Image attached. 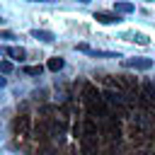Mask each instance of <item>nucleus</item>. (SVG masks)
<instances>
[{
	"label": "nucleus",
	"instance_id": "423d86ee",
	"mask_svg": "<svg viewBox=\"0 0 155 155\" xmlns=\"http://www.w3.org/2000/svg\"><path fill=\"white\" fill-rule=\"evenodd\" d=\"M31 36L34 39H39V41H46V44H51L56 36L51 34V31H46V29H31Z\"/></svg>",
	"mask_w": 155,
	"mask_h": 155
},
{
	"label": "nucleus",
	"instance_id": "39448f33",
	"mask_svg": "<svg viewBox=\"0 0 155 155\" xmlns=\"http://www.w3.org/2000/svg\"><path fill=\"white\" fill-rule=\"evenodd\" d=\"M94 19L99 24H119L121 22V17L119 15H111V12H94Z\"/></svg>",
	"mask_w": 155,
	"mask_h": 155
},
{
	"label": "nucleus",
	"instance_id": "dca6fc26",
	"mask_svg": "<svg viewBox=\"0 0 155 155\" xmlns=\"http://www.w3.org/2000/svg\"><path fill=\"white\" fill-rule=\"evenodd\" d=\"M78 2H82V5H85V2H90V0H78Z\"/></svg>",
	"mask_w": 155,
	"mask_h": 155
},
{
	"label": "nucleus",
	"instance_id": "f8f14e48",
	"mask_svg": "<svg viewBox=\"0 0 155 155\" xmlns=\"http://www.w3.org/2000/svg\"><path fill=\"white\" fill-rule=\"evenodd\" d=\"M0 73H2V75L12 73V63H10V61H0Z\"/></svg>",
	"mask_w": 155,
	"mask_h": 155
},
{
	"label": "nucleus",
	"instance_id": "7ed1b4c3",
	"mask_svg": "<svg viewBox=\"0 0 155 155\" xmlns=\"http://www.w3.org/2000/svg\"><path fill=\"white\" fill-rule=\"evenodd\" d=\"M78 51L90 53V56H94V58H121L119 53H111V51H94V48H90L87 44H78Z\"/></svg>",
	"mask_w": 155,
	"mask_h": 155
},
{
	"label": "nucleus",
	"instance_id": "1a4fd4ad",
	"mask_svg": "<svg viewBox=\"0 0 155 155\" xmlns=\"http://www.w3.org/2000/svg\"><path fill=\"white\" fill-rule=\"evenodd\" d=\"M126 39H131V41H136V44H140V46L148 44V36H145V34H128Z\"/></svg>",
	"mask_w": 155,
	"mask_h": 155
},
{
	"label": "nucleus",
	"instance_id": "f257e3e1",
	"mask_svg": "<svg viewBox=\"0 0 155 155\" xmlns=\"http://www.w3.org/2000/svg\"><path fill=\"white\" fill-rule=\"evenodd\" d=\"M82 104L87 107L90 114H104V99L99 97V92L92 85H85L82 87Z\"/></svg>",
	"mask_w": 155,
	"mask_h": 155
},
{
	"label": "nucleus",
	"instance_id": "9b49d317",
	"mask_svg": "<svg viewBox=\"0 0 155 155\" xmlns=\"http://www.w3.org/2000/svg\"><path fill=\"white\" fill-rule=\"evenodd\" d=\"M116 12H133L131 2H116Z\"/></svg>",
	"mask_w": 155,
	"mask_h": 155
},
{
	"label": "nucleus",
	"instance_id": "6e6552de",
	"mask_svg": "<svg viewBox=\"0 0 155 155\" xmlns=\"http://www.w3.org/2000/svg\"><path fill=\"white\" fill-rule=\"evenodd\" d=\"M63 65H65V61H63L61 56H53V58L48 61V70H53V73H56V70H61Z\"/></svg>",
	"mask_w": 155,
	"mask_h": 155
},
{
	"label": "nucleus",
	"instance_id": "0eeeda50",
	"mask_svg": "<svg viewBox=\"0 0 155 155\" xmlns=\"http://www.w3.org/2000/svg\"><path fill=\"white\" fill-rule=\"evenodd\" d=\"M5 53H7V56H12L15 61H24V58H27V51H24L22 46H10Z\"/></svg>",
	"mask_w": 155,
	"mask_h": 155
},
{
	"label": "nucleus",
	"instance_id": "2eb2a0df",
	"mask_svg": "<svg viewBox=\"0 0 155 155\" xmlns=\"http://www.w3.org/2000/svg\"><path fill=\"white\" fill-rule=\"evenodd\" d=\"M0 87H5V78H0Z\"/></svg>",
	"mask_w": 155,
	"mask_h": 155
},
{
	"label": "nucleus",
	"instance_id": "4468645a",
	"mask_svg": "<svg viewBox=\"0 0 155 155\" xmlns=\"http://www.w3.org/2000/svg\"><path fill=\"white\" fill-rule=\"evenodd\" d=\"M29 2H53V0H29Z\"/></svg>",
	"mask_w": 155,
	"mask_h": 155
},
{
	"label": "nucleus",
	"instance_id": "9d476101",
	"mask_svg": "<svg viewBox=\"0 0 155 155\" xmlns=\"http://www.w3.org/2000/svg\"><path fill=\"white\" fill-rule=\"evenodd\" d=\"M24 73H27V75H41V73H44V68H41V65H27V68H24Z\"/></svg>",
	"mask_w": 155,
	"mask_h": 155
},
{
	"label": "nucleus",
	"instance_id": "f03ea898",
	"mask_svg": "<svg viewBox=\"0 0 155 155\" xmlns=\"http://www.w3.org/2000/svg\"><path fill=\"white\" fill-rule=\"evenodd\" d=\"M124 65L126 68H133V70H150L153 68V61L150 58H126Z\"/></svg>",
	"mask_w": 155,
	"mask_h": 155
},
{
	"label": "nucleus",
	"instance_id": "20e7f679",
	"mask_svg": "<svg viewBox=\"0 0 155 155\" xmlns=\"http://www.w3.org/2000/svg\"><path fill=\"white\" fill-rule=\"evenodd\" d=\"M29 126H31V121H29L27 114H22V116L15 119V133L17 136H29Z\"/></svg>",
	"mask_w": 155,
	"mask_h": 155
},
{
	"label": "nucleus",
	"instance_id": "ddd939ff",
	"mask_svg": "<svg viewBox=\"0 0 155 155\" xmlns=\"http://www.w3.org/2000/svg\"><path fill=\"white\" fill-rule=\"evenodd\" d=\"M0 39H15L12 31H0Z\"/></svg>",
	"mask_w": 155,
	"mask_h": 155
}]
</instances>
